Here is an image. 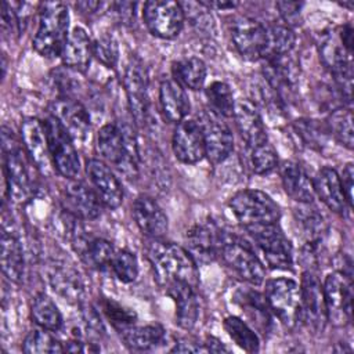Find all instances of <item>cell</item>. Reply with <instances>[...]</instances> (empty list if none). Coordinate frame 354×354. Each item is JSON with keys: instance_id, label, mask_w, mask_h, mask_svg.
<instances>
[{"instance_id": "obj_1", "label": "cell", "mask_w": 354, "mask_h": 354, "mask_svg": "<svg viewBox=\"0 0 354 354\" xmlns=\"http://www.w3.org/2000/svg\"><path fill=\"white\" fill-rule=\"evenodd\" d=\"M97 149L101 158L113 165L124 177H137L140 152L137 136L131 124L127 122L104 124L97 134Z\"/></svg>"}, {"instance_id": "obj_2", "label": "cell", "mask_w": 354, "mask_h": 354, "mask_svg": "<svg viewBox=\"0 0 354 354\" xmlns=\"http://www.w3.org/2000/svg\"><path fill=\"white\" fill-rule=\"evenodd\" d=\"M147 257L158 281L163 286L173 281H181L195 288L198 286V263L185 248L163 241V238L149 239L147 245Z\"/></svg>"}, {"instance_id": "obj_3", "label": "cell", "mask_w": 354, "mask_h": 354, "mask_svg": "<svg viewBox=\"0 0 354 354\" xmlns=\"http://www.w3.org/2000/svg\"><path fill=\"white\" fill-rule=\"evenodd\" d=\"M1 151L8 196L17 203L26 202L32 195V180L26 160L28 155L12 130L7 126L1 127Z\"/></svg>"}, {"instance_id": "obj_4", "label": "cell", "mask_w": 354, "mask_h": 354, "mask_svg": "<svg viewBox=\"0 0 354 354\" xmlns=\"http://www.w3.org/2000/svg\"><path fill=\"white\" fill-rule=\"evenodd\" d=\"M69 36V11L62 3H43L39 10V28L33 48L44 58L61 57Z\"/></svg>"}, {"instance_id": "obj_5", "label": "cell", "mask_w": 354, "mask_h": 354, "mask_svg": "<svg viewBox=\"0 0 354 354\" xmlns=\"http://www.w3.org/2000/svg\"><path fill=\"white\" fill-rule=\"evenodd\" d=\"M218 257H221L227 267L231 268L241 279L252 286H260L264 283V263L257 256L252 243L245 238L225 231Z\"/></svg>"}, {"instance_id": "obj_6", "label": "cell", "mask_w": 354, "mask_h": 354, "mask_svg": "<svg viewBox=\"0 0 354 354\" xmlns=\"http://www.w3.org/2000/svg\"><path fill=\"white\" fill-rule=\"evenodd\" d=\"M228 207L243 228L277 224L281 218L278 203L260 189H242L234 194Z\"/></svg>"}, {"instance_id": "obj_7", "label": "cell", "mask_w": 354, "mask_h": 354, "mask_svg": "<svg viewBox=\"0 0 354 354\" xmlns=\"http://www.w3.org/2000/svg\"><path fill=\"white\" fill-rule=\"evenodd\" d=\"M264 296L272 315L286 328H295L301 322L300 285L290 278L279 277L266 282Z\"/></svg>"}, {"instance_id": "obj_8", "label": "cell", "mask_w": 354, "mask_h": 354, "mask_svg": "<svg viewBox=\"0 0 354 354\" xmlns=\"http://www.w3.org/2000/svg\"><path fill=\"white\" fill-rule=\"evenodd\" d=\"M257 249L260 250L266 264L272 270H292L293 248L277 224L245 228Z\"/></svg>"}, {"instance_id": "obj_9", "label": "cell", "mask_w": 354, "mask_h": 354, "mask_svg": "<svg viewBox=\"0 0 354 354\" xmlns=\"http://www.w3.org/2000/svg\"><path fill=\"white\" fill-rule=\"evenodd\" d=\"M44 127L54 169L65 178H76L80 171V159L75 141L51 115L44 120Z\"/></svg>"}, {"instance_id": "obj_10", "label": "cell", "mask_w": 354, "mask_h": 354, "mask_svg": "<svg viewBox=\"0 0 354 354\" xmlns=\"http://www.w3.org/2000/svg\"><path fill=\"white\" fill-rule=\"evenodd\" d=\"M196 122L202 130L206 158L213 165L224 162L234 149V136L224 118L207 108L198 113Z\"/></svg>"}, {"instance_id": "obj_11", "label": "cell", "mask_w": 354, "mask_h": 354, "mask_svg": "<svg viewBox=\"0 0 354 354\" xmlns=\"http://www.w3.org/2000/svg\"><path fill=\"white\" fill-rule=\"evenodd\" d=\"M123 86L131 119L136 126L144 127L149 115L148 75L142 62L137 57H131L126 65Z\"/></svg>"}, {"instance_id": "obj_12", "label": "cell", "mask_w": 354, "mask_h": 354, "mask_svg": "<svg viewBox=\"0 0 354 354\" xmlns=\"http://www.w3.org/2000/svg\"><path fill=\"white\" fill-rule=\"evenodd\" d=\"M142 19L148 30L160 39H174L183 29L181 4L171 0H152L142 7Z\"/></svg>"}, {"instance_id": "obj_13", "label": "cell", "mask_w": 354, "mask_h": 354, "mask_svg": "<svg viewBox=\"0 0 354 354\" xmlns=\"http://www.w3.org/2000/svg\"><path fill=\"white\" fill-rule=\"evenodd\" d=\"M324 297L328 321L335 326H346L351 322L353 285L351 279L342 272H332L324 281Z\"/></svg>"}, {"instance_id": "obj_14", "label": "cell", "mask_w": 354, "mask_h": 354, "mask_svg": "<svg viewBox=\"0 0 354 354\" xmlns=\"http://www.w3.org/2000/svg\"><path fill=\"white\" fill-rule=\"evenodd\" d=\"M231 39L236 51L246 59H263L267 50L266 25L250 17L238 15L232 19Z\"/></svg>"}, {"instance_id": "obj_15", "label": "cell", "mask_w": 354, "mask_h": 354, "mask_svg": "<svg viewBox=\"0 0 354 354\" xmlns=\"http://www.w3.org/2000/svg\"><path fill=\"white\" fill-rule=\"evenodd\" d=\"M224 234L225 231L213 220L199 221L187 231L185 249L198 264L210 263L220 256Z\"/></svg>"}, {"instance_id": "obj_16", "label": "cell", "mask_w": 354, "mask_h": 354, "mask_svg": "<svg viewBox=\"0 0 354 354\" xmlns=\"http://www.w3.org/2000/svg\"><path fill=\"white\" fill-rule=\"evenodd\" d=\"M301 322L314 333H322L328 322L324 288L313 271H304L300 283Z\"/></svg>"}, {"instance_id": "obj_17", "label": "cell", "mask_w": 354, "mask_h": 354, "mask_svg": "<svg viewBox=\"0 0 354 354\" xmlns=\"http://www.w3.org/2000/svg\"><path fill=\"white\" fill-rule=\"evenodd\" d=\"M50 115L68 131L75 142H84L91 130L90 113L86 106L73 97H57L50 105Z\"/></svg>"}, {"instance_id": "obj_18", "label": "cell", "mask_w": 354, "mask_h": 354, "mask_svg": "<svg viewBox=\"0 0 354 354\" xmlns=\"http://www.w3.org/2000/svg\"><path fill=\"white\" fill-rule=\"evenodd\" d=\"M21 142L32 165L44 176L51 174L53 160L48 148L44 122L36 118H25L21 124Z\"/></svg>"}, {"instance_id": "obj_19", "label": "cell", "mask_w": 354, "mask_h": 354, "mask_svg": "<svg viewBox=\"0 0 354 354\" xmlns=\"http://www.w3.org/2000/svg\"><path fill=\"white\" fill-rule=\"evenodd\" d=\"M47 277L53 290L72 304H82L84 300V283L77 268L68 260L51 259L47 267Z\"/></svg>"}, {"instance_id": "obj_20", "label": "cell", "mask_w": 354, "mask_h": 354, "mask_svg": "<svg viewBox=\"0 0 354 354\" xmlns=\"http://www.w3.org/2000/svg\"><path fill=\"white\" fill-rule=\"evenodd\" d=\"M174 156L185 165H194L202 160L205 155V142L196 119H183L176 123L171 137Z\"/></svg>"}, {"instance_id": "obj_21", "label": "cell", "mask_w": 354, "mask_h": 354, "mask_svg": "<svg viewBox=\"0 0 354 354\" xmlns=\"http://www.w3.org/2000/svg\"><path fill=\"white\" fill-rule=\"evenodd\" d=\"M62 189L65 207L82 220H95L101 216L102 202L94 188L77 178H66Z\"/></svg>"}, {"instance_id": "obj_22", "label": "cell", "mask_w": 354, "mask_h": 354, "mask_svg": "<svg viewBox=\"0 0 354 354\" xmlns=\"http://www.w3.org/2000/svg\"><path fill=\"white\" fill-rule=\"evenodd\" d=\"M86 174L102 205L109 209H118L122 205L124 195L123 187L105 162L100 159H88L86 162Z\"/></svg>"}, {"instance_id": "obj_23", "label": "cell", "mask_w": 354, "mask_h": 354, "mask_svg": "<svg viewBox=\"0 0 354 354\" xmlns=\"http://www.w3.org/2000/svg\"><path fill=\"white\" fill-rule=\"evenodd\" d=\"M1 271L3 275L14 283H19L24 278L25 257L24 248L12 220H7L3 213L1 221Z\"/></svg>"}, {"instance_id": "obj_24", "label": "cell", "mask_w": 354, "mask_h": 354, "mask_svg": "<svg viewBox=\"0 0 354 354\" xmlns=\"http://www.w3.org/2000/svg\"><path fill=\"white\" fill-rule=\"evenodd\" d=\"M235 124L246 148H254L268 141L266 126L256 104L249 100H239L235 102L234 115Z\"/></svg>"}, {"instance_id": "obj_25", "label": "cell", "mask_w": 354, "mask_h": 354, "mask_svg": "<svg viewBox=\"0 0 354 354\" xmlns=\"http://www.w3.org/2000/svg\"><path fill=\"white\" fill-rule=\"evenodd\" d=\"M131 210L137 227L145 236L149 239L165 236L169 230L167 216L153 198L148 195L137 196Z\"/></svg>"}, {"instance_id": "obj_26", "label": "cell", "mask_w": 354, "mask_h": 354, "mask_svg": "<svg viewBox=\"0 0 354 354\" xmlns=\"http://www.w3.org/2000/svg\"><path fill=\"white\" fill-rule=\"evenodd\" d=\"M234 301L252 322L253 329L267 335L272 326V313L264 293L253 288H239L234 293Z\"/></svg>"}, {"instance_id": "obj_27", "label": "cell", "mask_w": 354, "mask_h": 354, "mask_svg": "<svg viewBox=\"0 0 354 354\" xmlns=\"http://www.w3.org/2000/svg\"><path fill=\"white\" fill-rule=\"evenodd\" d=\"M313 187L314 194L329 210L337 214H344L351 209L344 196L340 177L335 169L329 166L321 167L313 180Z\"/></svg>"}, {"instance_id": "obj_28", "label": "cell", "mask_w": 354, "mask_h": 354, "mask_svg": "<svg viewBox=\"0 0 354 354\" xmlns=\"http://www.w3.org/2000/svg\"><path fill=\"white\" fill-rule=\"evenodd\" d=\"M165 288L166 293L176 304V322L180 328L191 330L199 318V301L195 292L196 288L181 281H173Z\"/></svg>"}, {"instance_id": "obj_29", "label": "cell", "mask_w": 354, "mask_h": 354, "mask_svg": "<svg viewBox=\"0 0 354 354\" xmlns=\"http://www.w3.org/2000/svg\"><path fill=\"white\" fill-rule=\"evenodd\" d=\"M93 57L94 53L91 37L83 28L75 26L69 32V36L61 53L64 66L77 73H84L88 69Z\"/></svg>"}, {"instance_id": "obj_30", "label": "cell", "mask_w": 354, "mask_h": 354, "mask_svg": "<svg viewBox=\"0 0 354 354\" xmlns=\"http://www.w3.org/2000/svg\"><path fill=\"white\" fill-rule=\"evenodd\" d=\"M159 105L163 118L171 123L181 122L191 111V102L185 88L173 77L162 80L159 86Z\"/></svg>"}, {"instance_id": "obj_31", "label": "cell", "mask_w": 354, "mask_h": 354, "mask_svg": "<svg viewBox=\"0 0 354 354\" xmlns=\"http://www.w3.org/2000/svg\"><path fill=\"white\" fill-rule=\"evenodd\" d=\"M279 176L285 192L297 203H313L314 187L303 166L293 160H285L279 166Z\"/></svg>"}, {"instance_id": "obj_32", "label": "cell", "mask_w": 354, "mask_h": 354, "mask_svg": "<svg viewBox=\"0 0 354 354\" xmlns=\"http://www.w3.org/2000/svg\"><path fill=\"white\" fill-rule=\"evenodd\" d=\"M299 205L300 206L295 209V220L304 236V245L319 248V243H322L328 232V223L318 207L311 203Z\"/></svg>"}, {"instance_id": "obj_33", "label": "cell", "mask_w": 354, "mask_h": 354, "mask_svg": "<svg viewBox=\"0 0 354 354\" xmlns=\"http://www.w3.org/2000/svg\"><path fill=\"white\" fill-rule=\"evenodd\" d=\"M124 344L134 351H149L166 343V329L159 324H148L144 326L131 325L119 332Z\"/></svg>"}, {"instance_id": "obj_34", "label": "cell", "mask_w": 354, "mask_h": 354, "mask_svg": "<svg viewBox=\"0 0 354 354\" xmlns=\"http://www.w3.org/2000/svg\"><path fill=\"white\" fill-rule=\"evenodd\" d=\"M173 79L184 88L199 90L206 82V64L198 57H185L171 64Z\"/></svg>"}, {"instance_id": "obj_35", "label": "cell", "mask_w": 354, "mask_h": 354, "mask_svg": "<svg viewBox=\"0 0 354 354\" xmlns=\"http://www.w3.org/2000/svg\"><path fill=\"white\" fill-rule=\"evenodd\" d=\"M30 315L35 324L51 332H58L64 326V318L55 301L46 293H39L30 304Z\"/></svg>"}, {"instance_id": "obj_36", "label": "cell", "mask_w": 354, "mask_h": 354, "mask_svg": "<svg viewBox=\"0 0 354 354\" xmlns=\"http://www.w3.org/2000/svg\"><path fill=\"white\" fill-rule=\"evenodd\" d=\"M266 32H267V50L263 59L292 53L296 43V35L293 29L288 26L283 21L278 19V21H271L266 24Z\"/></svg>"}, {"instance_id": "obj_37", "label": "cell", "mask_w": 354, "mask_h": 354, "mask_svg": "<svg viewBox=\"0 0 354 354\" xmlns=\"http://www.w3.org/2000/svg\"><path fill=\"white\" fill-rule=\"evenodd\" d=\"M329 136H332L337 142L351 149L354 144V130H353V113L350 106H339L330 111L325 123Z\"/></svg>"}, {"instance_id": "obj_38", "label": "cell", "mask_w": 354, "mask_h": 354, "mask_svg": "<svg viewBox=\"0 0 354 354\" xmlns=\"http://www.w3.org/2000/svg\"><path fill=\"white\" fill-rule=\"evenodd\" d=\"M223 326L231 340L246 353H257L260 350V339L256 330L242 318L230 315L223 321Z\"/></svg>"}, {"instance_id": "obj_39", "label": "cell", "mask_w": 354, "mask_h": 354, "mask_svg": "<svg viewBox=\"0 0 354 354\" xmlns=\"http://www.w3.org/2000/svg\"><path fill=\"white\" fill-rule=\"evenodd\" d=\"M209 106L213 112L223 118H231L234 115L235 100L231 87L225 82L214 80L205 88Z\"/></svg>"}, {"instance_id": "obj_40", "label": "cell", "mask_w": 354, "mask_h": 354, "mask_svg": "<svg viewBox=\"0 0 354 354\" xmlns=\"http://www.w3.org/2000/svg\"><path fill=\"white\" fill-rule=\"evenodd\" d=\"M115 252L116 250L109 241L104 238H88L79 256L87 266L104 270L109 267Z\"/></svg>"}, {"instance_id": "obj_41", "label": "cell", "mask_w": 354, "mask_h": 354, "mask_svg": "<svg viewBox=\"0 0 354 354\" xmlns=\"http://www.w3.org/2000/svg\"><path fill=\"white\" fill-rule=\"evenodd\" d=\"M22 351L28 354H53L62 353L64 343H61L51 330L44 328L32 329L22 344Z\"/></svg>"}, {"instance_id": "obj_42", "label": "cell", "mask_w": 354, "mask_h": 354, "mask_svg": "<svg viewBox=\"0 0 354 354\" xmlns=\"http://www.w3.org/2000/svg\"><path fill=\"white\" fill-rule=\"evenodd\" d=\"M249 165L253 173L264 176L274 171L278 166V155L270 141L248 149Z\"/></svg>"}, {"instance_id": "obj_43", "label": "cell", "mask_w": 354, "mask_h": 354, "mask_svg": "<svg viewBox=\"0 0 354 354\" xmlns=\"http://www.w3.org/2000/svg\"><path fill=\"white\" fill-rule=\"evenodd\" d=\"M109 268L113 271L115 277L124 283H130L134 282L136 278L138 277V260L137 256L127 250V249H120L116 250Z\"/></svg>"}, {"instance_id": "obj_44", "label": "cell", "mask_w": 354, "mask_h": 354, "mask_svg": "<svg viewBox=\"0 0 354 354\" xmlns=\"http://www.w3.org/2000/svg\"><path fill=\"white\" fill-rule=\"evenodd\" d=\"M101 310L109 319V322L113 325V328L118 329L119 332L134 325L137 321V314L131 308L124 307L123 304L112 299H102Z\"/></svg>"}, {"instance_id": "obj_45", "label": "cell", "mask_w": 354, "mask_h": 354, "mask_svg": "<svg viewBox=\"0 0 354 354\" xmlns=\"http://www.w3.org/2000/svg\"><path fill=\"white\" fill-rule=\"evenodd\" d=\"M94 58L105 68L113 69L119 61V44L113 35L104 33L93 41Z\"/></svg>"}, {"instance_id": "obj_46", "label": "cell", "mask_w": 354, "mask_h": 354, "mask_svg": "<svg viewBox=\"0 0 354 354\" xmlns=\"http://www.w3.org/2000/svg\"><path fill=\"white\" fill-rule=\"evenodd\" d=\"M293 126L303 142L313 148H321L325 144L326 137L329 136L326 126L318 123L317 120L300 119L296 120Z\"/></svg>"}, {"instance_id": "obj_47", "label": "cell", "mask_w": 354, "mask_h": 354, "mask_svg": "<svg viewBox=\"0 0 354 354\" xmlns=\"http://www.w3.org/2000/svg\"><path fill=\"white\" fill-rule=\"evenodd\" d=\"M184 18L191 22L192 26H195L198 30L203 32H212L214 28V21L210 14V8H207L202 1H185L180 3Z\"/></svg>"}, {"instance_id": "obj_48", "label": "cell", "mask_w": 354, "mask_h": 354, "mask_svg": "<svg viewBox=\"0 0 354 354\" xmlns=\"http://www.w3.org/2000/svg\"><path fill=\"white\" fill-rule=\"evenodd\" d=\"M303 3L299 1H277L275 7L279 11V19L283 21L288 26L293 29V26L300 25L301 21V8Z\"/></svg>"}, {"instance_id": "obj_49", "label": "cell", "mask_w": 354, "mask_h": 354, "mask_svg": "<svg viewBox=\"0 0 354 354\" xmlns=\"http://www.w3.org/2000/svg\"><path fill=\"white\" fill-rule=\"evenodd\" d=\"M174 353H206L203 342H198L191 337H181L174 343L171 348Z\"/></svg>"}, {"instance_id": "obj_50", "label": "cell", "mask_w": 354, "mask_h": 354, "mask_svg": "<svg viewBox=\"0 0 354 354\" xmlns=\"http://www.w3.org/2000/svg\"><path fill=\"white\" fill-rule=\"evenodd\" d=\"M340 177V183H342V188L344 192V196L347 199V203L350 205V207H353V178H354V169H353V163H347L343 167Z\"/></svg>"}, {"instance_id": "obj_51", "label": "cell", "mask_w": 354, "mask_h": 354, "mask_svg": "<svg viewBox=\"0 0 354 354\" xmlns=\"http://www.w3.org/2000/svg\"><path fill=\"white\" fill-rule=\"evenodd\" d=\"M118 15V18L120 21H123L124 24H129L134 19V11H136V3H129V1H123V3H112L111 4Z\"/></svg>"}, {"instance_id": "obj_52", "label": "cell", "mask_w": 354, "mask_h": 354, "mask_svg": "<svg viewBox=\"0 0 354 354\" xmlns=\"http://www.w3.org/2000/svg\"><path fill=\"white\" fill-rule=\"evenodd\" d=\"M335 264L337 266L336 267V271L337 272H342L343 275H346L347 278L353 279V263H351V259L350 256H347L346 253L343 254H339L336 259H335Z\"/></svg>"}, {"instance_id": "obj_53", "label": "cell", "mask_w": 354, "mask_h": 354, "mask_svg": "<svg viewBox=\"0 0 354 354\" xmlns=\"http://www.w3.org/2000/svg\"><path fill=\"white\" fill-rule=\"evenodd\" d=\"M206 353H230V350L214 336H206L203 340Z\"/></svg>"}, {"instance_id": "obj_54", "label": "cell", "mask_w": 354, "mask_h": 354, "mask_svg": "<svg viewBox=\"0 0 354 354\" xmlns=\"http://www.w3.org/2000/svg\"><path fill=\"white\" fill-rule=\"evenodd\" d=\"M93 348L88 347V343L82 342L80 339H71L64 343V351H71V353H84V351H91ZM94 351V350H93Z\"/></svg>"}, {"instance_id": "obj_55", "label": "cell", "mask_w": 354, "mask_h": 354, "mask_svg": "<svg viewBox=\"0 0 354 354\" xmlns=\"http://www.w3.org/2000/svg\"><path fill=\"white\" fill-rule=\"evenodd\" d=\"M207 8H216V10H232L238 7L239 3L236 1H227V0H216V1H202Z\"/></svg>"}, {"instance_id": "obj_56", "label": "cell", "mask_w": 354, "mask_h": 354, "mask_svg": "<svg viewBox=\"0 0 354 354\" xmlns=\"http://www.w3.org/2000/svg\"><path fill=\"white\" fill-rule=\"evenodd\" d=\"M1 69H3V77L6 76V69H7V59H6V54H3L1 57Z\"/></svg>"}]
</instances>
